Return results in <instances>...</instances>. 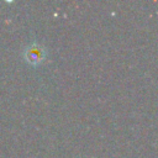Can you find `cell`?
<instances>
[{
  "label": "cell",
  "mask_w": 158,
  "mask_h": 158,
  "mask_svg": "<svg viewBox=\"0 0 158 158\" xmlns=\"http://www.w3.org/2000/svg\"><path fill=\"white\" fill-rule=\"evenodd\" d=\"M25 58L31 64H38L44 58V49L40 44L33 43V44H31L30 47L26 48V51H25Z\"/></svg>",
  "instance_id": "cell-1"
}]
</instances>
